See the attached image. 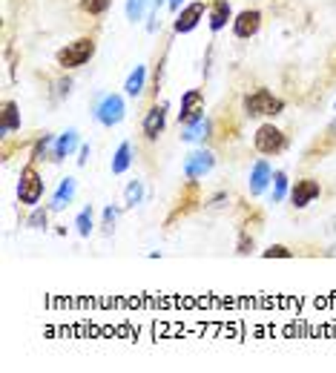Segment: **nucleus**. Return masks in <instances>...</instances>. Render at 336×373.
<instances>
[{
    "label": "nucleus",
    "mask_w": 336,
    "mask_h": 373,
    "mask_svg": "<svg viewBox=\"0 0 336 373\" xmlns=\"http://www.w3.org/2000/svg\"><path fill=\"white\" fill-rule=\"evenodd\" d=\"M241 107H244V115L248 118H279L285 112V101L279 95H273V92L264 86L248 92Z\"/></svg>",
    "instance_id": "obj_1"
},
{
    "label": "nucleus",
    "mask_w": 336,
    "mask_h": 373,
    "mask_svg": "<svg viewBox=\"0 0 336 373\" xmlns=\"http://www.w3.org/2000/svg\"><path fill=\"white\" fill-rule=\"evenodd\" d=\"M95 49H98L95 38H78V41H72V43H67V46H60V49L55 52V64L64 69V72L78 69V67L89 64V60L95 57Z\"/></svg>",
    "instance_id": "obj_2"
},
{
    "label": "nucleus",
    "mask_w": 336,
    "mask_h": 373,
    "mask_svg": "<svg viewBox=\"0 0 336 373\" xmlns=\"http://www.w3.org/2000/svg\"><path fill=\"white\" fill-rule=\"evenodd\" d=\"M43 175L38 172L35 161H29L23 170H20V178H18V204L23 207H38V201L43 198Z\"/></svg>",
    "instance_id": "obj_3"
},
{
    "label": "nucleus",
    "mask_w": 336,
    "mask_h": 373,
    "mask_svg": "<svg viewBox=\"0 0 336 373\" xmlns=\"http://www.w3.org/2000/svg\"><path fill=\"white\" fill-rule=\"evenodd\" d=\"M253 147L259 155H279L288 149V135H285V130L273 127V123H262L253 133Z\"/></svg>",
    "instance_id": "obj_4"
},
{
    "label": "nucleus",
    "mask_w": 336,
    "mask_h": 373,
    "mask_svg": "<svg viewBox=\"0 0 336 373\" xmlns=\"http://www.w3.org/2000/svg\"><path fill=\"white\" fill-rule=\"evenodd\" d=\"M124 118H127V104H124V98H121V95H115V92H109V95H104L95 104V121L101 123V127H107V130L118 127Z\"/></svg>",
    "instance_id": "obj_5"
},
{
    "label": "nucleus",
    "mask_w": 336,
    "mask_h": 373,
    "mask_svg": "<svg viewBox=\"0 0 336 373\" xmlns=\"http://www.w3.org/2000/svg\"><path fill=\"white\" fill-rule=\"evenodd\" d=\"M207 9H210L207 0H193V4L181 6V9L175 12V20H173V32H175V35H190L193 29L204 20Z\"/></svg>",
    "instance_id": "obj_6"
},
{
    "label": "nucleus",
    "mask_w": 336,
    "mask_h": 373,
    "mask_svg": "<svg viewBox=\"0 0 336 373\" xmlns=\"http://www.w3.org/2000/svg\"><path fill=\"white\" fill-rule=\"evenodd\" d=\"M167 112H170V104H152L147 112H144V121H141V135L152 144V141H159L167 130Z\"/></svg>",
    "instance_id": "obj_7"
},
{
    "label": "nucleus",
    "mask_w": 336,
    "mask_h": 373,
    "mask_svg": "<svg viewBox=\"0 0 336 373\" xmlns=\"http://www.w3.org/2000/svg\"><path fill=\"white\" fill-rule=\"evenodd\" d=\"M213 167H216V155H213L207 147H199V149L187 152V158H184V178L199 181L207 172H213Z\"/></svg>",
    "instance_id": "obj_8"
},
{
    "label": "nucleus",
    "mask_w": 336,
    "mask_h": 373,
    "mask_svg": "<svg viewBox=\"0 0 336 373\" xmlns=\"http://www.w3.org/2000/svg\"><path fill=\"white\" fill-rule=\"evenodd\" d=\"M233 35L238 41H250L259 35V29H262V12L259 9H241L236 18H233Z\"/></svg>",
    "instance_id": "obj_9"
},
{
    "label": "nucleus",
    "mask_w": 336,
    "mask_h": 373,
    "mask_svg": "<svg viewBox=\"0 0 336 373\" xmlns=\"http://www.w3.org/2000/svg\"><path fill=\"white\" fill-rule=\"evenodd\" d=\"M204 118V92L201 89H187L184 95H181V112H178V127H184V123H193Z\"/></svg>",
    "instance_id": "obj_10"
},
{
    "label": "nucleus",
    "mask_w": 336,
    "mask_h": 373,
    "mask_svg": "<svg viewBox=\"0 0 336 373\" xmlns=\"http://www.w3.org/2000/svg\"><path fill=\"white\" fill-rule=\"evenodd\" d=\"M319 193H322V184L316 178H302L290 186V204L296 210H304L308 204H314L319 198Z\"/></svg>",
    "instance_id": "obj_11"
},
{
    "label": "nucleus",
    "mask_w": 336,
    "mask_h": 373,
    "mask_svg": "<svg viewBox=\"0 0 336 373\" xmlns=\"http://www.w3.org/2000/svg\"><path fill=\"white\" fill-rule=\"evenodd\" d=\"M75 149H81V135H78V130H67V133H60V135L55 138V144H52V155H49V161H52V164H60L64 158H69V155H72Z\"/></svg>",
    "instance_id": "obj_12"
},
{
    "label": "nucleus",
    "mask_w": 336,
    "mask_h": 373,
    "mask_svg": "<svg viewBox=\"0 0 336 373\" xmlns=\"http://www.w3.org/2000/svg\"><path fill=\"white\" fill-rule=\"evenodd\" d=\"M227 23H233L230 0H210V9H207V26H210V32L213 35L222 32V29H227Z\"/></svg>",
    "instance_id": "obj_13"
},
{
    "label": "nucleus",
    "mask_w": 336,
    "mask_h": 373,
    "mask_svg": "<svg viewBox=\"0 0 336 373\" xmlns=\"http://www.w3.org/2000/svg\"><path fill=\"white\" fill-rule=\"evenodd\" d=\"M178 207L170 212V219H167V227L178 219V215H187L190 210H196V204H201V196H199V181H190L187 178V186L181 190V196H178V201H175Z\"/></svg>",
    "instance_id": "obj_14"
},
{
    "label": "nucleus",
    "mask_w": 336,
    "mask_h": 373,
    "mask_svg": "<svg viewBox=\"0 0 336 373\" xmlns=\"http://www.w3.org/2000/svg\"><path fill=\"white\" fill-rule=\"evenodd\" d=\"M270 181H273V167H270L264 158H259V161L253 164V170H250V181H248L250 196H262L267 186H270Z\"/></svg>",
    "instance_id": "obj_15"
},
{
    "label": "nucleus",
    "mask_w": 336,
    "mask_h": 373,
    "mask_svg": "<svg viewBox=\"0 0 336 373\" xmlns=\"http://www.w3.org/2000/svg\"><path fill=\"white\" fill-rule=\"evenodd\" d=\"M75 193H78V181H75L72 175H67L64 181L58 184V190H55V196H52V201H49V210H52V212H60V210H67V207L72 204Z\"/></svg>",
    "instance_id": "obj_16"
},
{
    "label": "nucleus",
    "mask_w": 336,
    "mask_h": 373,
    "mask_svg": "<svg viewBox=\"0 0 336 373\" xmlns=\"http://www.w3.org/2000/svg\"><path fill=\"white\" fill-rule=\"evenodd\" d=\"M18 130H20V107L15 101H4V107H0V138L6 141Z\"/></svg>",
    "instance_id": "obj_17"
},
{
    "label": "nucleus",
    "mask_w": 336,
    "mask_h": 373,
    "mask_svg": "<svg viewBox=\"0 0 336 373\" xmlns=\"http://www.w3.org/2000/svg\"><path fill=\"white\" fill-rule=\"evenodd\" d=\"M210 133H213V121L199 118V121L184 123V127H181V141H184V144H199V141L210 138Z\"/></svg>",
    "instance_id": "obj_18"
},
{
    "label": "nucleus",
    "mask_w": 336,
    "mask_h": 373,
    "mask_svg": "<svg viewBox=\"0 0 336 373\" xmlns=\"http://www.w3.org/2000/svg\"><path fill=\"white\" fill-rule=\"evenodd\" d=\"M144 86H147V67L138 64V67L127 75V81H124V92H127L130 98H141V95H144Z\"/></svg>",
    "instance_id": "obj_19"
},
{
    "label": "nucleus",
    "mask_w": 336,
    "mask_h": 373,
    "mask_svg": "<svg viewBox=\"0 0 336 373\" xmlns=\"http://www.w3.org/2000/svg\"><path fill=\"white\" fill-rule=\"evenodd\" d=\"M130 167H133V144L124 141V144H118L112 155V175H124Z\"/></svg>",
    "instance_id": "obj_20"
},
{
    "label": "nucleus",
    "mask_w": 336,
    "mask_h": 373,
    "mask_svg": "<svg viewBox=\"0 0 336 373\" xmlns=\"http://www.w3.org/2000/svg\"><path fill=\"white\" fill-rule=\"evenodd\" d=\"M273 193H270V198H273V204H282L285 198H288V193H290V181H288V172L285 170H276L273 172Z\"/></svg>",
    "instance_id": "obj_21"
},
{
    "label": "nucleus",
    "mask_w": 336,
    "mask_h": 373,
    "mask_svg": "<svg viewBox=\"0 0 336 373\" xmlns=\"http://www.w3.org/2000/svg\"><path fill=\"white\" fill-rule=\"evenodd\" d=\"M93 230H95V212H93V207H83L78 212V219H75V233L81 238H89V236H93Z\"/></svg>",
    "instance_id": "obj_22"
},
{
    "label": "nucleus",
    "mask_w": 336,
    "mask_h": 373,
    "mask_svg": "<svg viewBox=\"0 0 336 373\" xmlns=\"http://www.w3.org/2000/svg\"><path fill=\"white\" fill-rule=\"evenodd\" d=\"M144 196H147V190H144V181H130L127 184V190H124V207H138L141 201H144Z\"/></svg>",
    "instance_id": "obj_23"
},
{
    "label": "nucleus",
    "mask_w": 336,
    "mask_h": 373,
    "mask_svg": "<svg viewBox=\"0 0 336 373\" xmlns=\"http://www.w3.org/2000/svg\"><path fill=\"white\" fill-rule=\"evenodd\" d=\"M49 207H32V212H29V219H26V227L29 230H46L49 227Z\"/></svg>",
    "instance_id": "obj_24"
},
{
    "label": "nucleus",
    "mask_w": 336,
    "mask_h": 373,
    "mask_svg": "<svg viewBox=\"0 0 336 373\" xmlns=\"http://www.w3.org/2000/svg\"><path fill=\"white\" fill-rule=\"evenodd\" d=\"M52 144H55V138L52 135H41L35 144H32V152H29V161H43L46 158V155H52L49 149H52Z\"/></svg>",
    "instance_id": "obj_25"
},
{
    "label": "nucleus",
    "mask_w": 336,
    "mask_h": 373,
    "mask_svg": "<svg viewBox=\"0 0 336 373\" xmlns=\"http://www.w3.org/2000/svg\"><path fill=\"white\" fill-rule=\"evenodd\" d=\"M147 4H149V0H127V4H124L127 20H130V23H138V20L144 18V12H147Z\"/></svg>",
    "instance_id": "obj_26"
},
{
    "label": "nucleus",
    "mask_w": 336,
    "mask_h": 373,
    "mask_svg": "<svg viewBox=\"0 0 336 373\" xmlns=\"http://www.w3.org/2000/svg\"><path fill=\"white\" fill-rule=\"evenodd\" d=\"M112 6V0H81V12L86 15H104Z\"/></svg>",
    "instance_id": "obj_27"
},
{
    "label": "nucleus",
    "mask_w": 336,
    "mask_h": 373,
    "mask_svg": "<svg viewBox=\"0 0 336 373\" xmlns=\"http://www.w3.org/2000/svg\"><path fill=\"white\" fill-rule=\"evenodd\" d=\"M262 256L264 259H293V250L285 244H270L267 250H262Z\"/></svg>",
    "instance_id": "obj_28"
},
{
    "label": "nucleus",
    "mask_w": 336,
    "mask_h": 373,
    "mask_svg": "<svg viewBox=\"0 0 336 373\" xmlns=\"http://www.w3.org/2000/svg\"><path fill=\"white\" fill-rule=\"evenodd\" d=\"M253 250H256V238L248 236V233H241L238 241H236V253H238V256H250Z\"/></svg>",
    "instance_id": "obj_29"
},
{
    "label": "nucleus",
    "mask_w": 336,
    "mask_h": 373,
    "mask_svg": "<svg viewBox=\"0 0 336 373\" xmlns=\"http://www.w3.org/2000/svg\"><path fill=\"white\" fill-rule=\"evenodd\" d=\"M115 219H118V210H115V207H107V210H104V215H101V227H104V233H107V236L115 230Z\"/></svg>",
    "instance_id": "obj_30"
},
{
    "label": "nucleus",
    "mask_w": 336,
    "mask_h": 373,
    "mask_svg": "<svg viewBox=\"0 0 336 373\" xmlns=\"http://www.w3.org/2000/svg\"><path fill=\"white\" fill-rule=\"evenodd\" d=\"M69 92H72V81H69V78L58 81V95H60V98H64V95H69Z\"/></svg>",
    "instance_id": "obj_31"
},
{
    "label": "nucleus",
    "mask_w": 336,
    "mask_h": 373,
    "mask_svg": "<svg viewBox=\"0 0 336 373\" xmlns=\"http://www.w3.org/2000/svg\"><path fill=\"white\" fill-rule=\"evenodd\" d=\"M224 198H227L224 193H216V196H213V198L207 201V207H210V210H219V207H224Z\"/></svg>",
    "instance_id": "obj_32"
},
{
    "label": "nucleus",
    "mask_w": 336,
    "mask_h": 373,
    "mask_svg": "<svg viewBox=\"0 0 336 373\" xmlns=\"http://www.w3.org/2000/svg\"><path fill=\"white\" fill-rule=\"evenodd\" d=\"M78 167H86V161H89V144H81V149H78Z\"/></svg>",
    "instance_id": "obj_33"
},
{
    "label": "nucleus",
    "mask_w": 336,
    "mask_h": 373,
    "mask_svg": "<svg viewBox=\"0 0 336 373\" xmlns=\"http://www.w3.org/2000/svg\"><path fill=\"white\" fill-rule=\"evenodd\" d=\"M181 4H184V0H167V6H170L173 12H178V9H181Z\"/></svg>",
    "instance_id": "obj_34"
},
{
    "label": "nucleus",
    "mask_w": 336,
    "mask_h": 373,
    "mask_svg": "<svg viewBox=\"0 0 336 373\" xmlns=\"http://www.w3.org/2000/svg\"><path fill=\"white\" fill-rule=\"evenodd\" d=\"M325 135H328V138H336V121H333L330 127H328V133H325Z\"/></svg>",
    "instance_id": "obj_35"
},
{
    "label": "nucleus",
    "mask_w": 336,
    "mask_h": 373,
    "mask_svg": "<svg viewBox=\"0 0 336 373\" xmlns=\"http://www.w3.org/2000/svg\"><path fill=\"white\" fill-rule=\"evenodd\" d=\"M333 107H336V104H333Z\"/></svg>",
    "instance_id": "obj_36"
}]
</instances>
